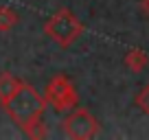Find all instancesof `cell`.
Wrapping results in <instances>:
<instances>
[{
    "label": "cell",
    "mask_w": 149,
    "mask_h": 140,
    "mask_svg": "<svg viewBox=\"0 0 149 140\" xmlns=\"http://www.w3.org/2000/svg\"><path fill=\"white\" fill-rule=\"evenodd\" d=\"M46 105L48 103H46V98H44V94H40L33 85L24 83V81H22L18 92L2 103L7 116L26 136L31 134V129L37 123L42 121V114H44V110H46Z\"/></svg>",
    "instance_id": "1"
},
{
    "label": "cell",
    "mask_w": 149,
    "mask_h": 140,
    "mask_svg": "<svg viewBox=\"0 0 149 140\" xmlns=\"http://www.w3.org/2000/svg\"><path fill=\"white\" fill-rule=\"evenodd\" d=\"M84 31H86L84 22H81L70 9H66V7L57 9L55 13L44 22V33L61 48L72 46V44L84 35Z\"/></svg>",
    "instance_id": "2"
},
{
    "label": "cell",
    "mask_w": 149,
    "mask_h": 140,
    "mask_svg": "<svg viewBox=\"0 0 149 140\" xmlns=\"http://www.w3.org/2000/svg\"><path fill=\"white\" fill-rule=\"evenodd\" d=\"M44 98H46V103H51L53 110L59 112V114L79 105L77 88H74V83L66 75H55L48 81L46 90H44Z\"/></svg>",
    "instance_id": "3"
},
{
    "label": "cell",
    "mask_w": 149,
    "mask_h": 140,
    "mask_svg": "<svg viewBox=\"0 0 149 140\" xmlns=\"http://www.w3.org/2000/svg\"><path fill=\"white\" fill-rule=\"evenodd\" d=\"M61 131L66 138L72 140H90L99 136L101 125L86 107H72V112L61 121Z\"/></svg>",
    "instance_id": "4"
},
{
    "label": "cell",
    "mask_w": 149,
    "mask_h": 140,
    "mask_svg": "<svg viewBox=\"0 0 149 140\" xmlns=\"http://www.w3.org/2000/svg\"><path fill=\"white\" fill-rule=\"evenodd\" d=\"M125 66L132 70V72H143L149 64V55L143 51V48H130L125 53Z\"/></svg>",
    "instance_id": "5"
},
{
    "label": "cell",
    "mask_w": 149,
    "mask_h": 140,
    "mask_svg": "<svg viewBox=\"0 0 149 140\" xmlns=\"http://www.w3.org/2000/svg\"><path fill=\"white\" fill-rule=\"evenodd\" d=\"M22 81L18 77H13L11 72H0V103H5L7 98H11L20 90Z\"/></svg>",
    "instance_id": "6"
},
{
    "label": "cell",
    "mask_w": 149,
    "mask_h": 140,
    "mask_svg": "<svg viewBox=\"0 0 149 140\" xmlns=\"http://www.w3.org/2000/svg\"><path fill=\"white\" fill-rule=\"evenodd\" d=\"M18 24V13L11 7H0V33H7Z\"/></svg>",
    "instance_id": "7"
},
{
    "label": "cell",
    "mask_w": 149,
    "mask_h": 140,
    "mask_svg": "<svg viewBox=\"0 0 149 140\" xmlns=\"http://www.w3.org/2000/svg\"><path fill=\"white\" fill-rule=\"evenodd\" d=\"M136 105H138V110L143 114L149 116V83L138 90V94H136Z\"/></svg>",
    "instance_id": "8"
},
{
    "label": "cell",
    "mask_w": 149,
    "mask_h": 140,
    "mask_svg": "<svg viewBox=\"0 0 149 140\" xmlns=\"http://www.w3.org/2000/svg\"><path fill=\"white\" fill-rule=\"evenodd\" d=\"M46 136H48V129H46V125H44V123L40 121V123H37V125L31 129L29 138H46Z\"/></svg>",
    "instance_id": "9"
},
{
    "label": "cell",
    "mask_w": 149,
    "mask_h": 140,
    "mask_svg": "<svg viewBox=\"0 0 149 140\" xmlns=\"http://www.w3.org/2000/svg\"><path fill=\"white\" fill-rule=\"evenodd\" d=\"M140 9H143L145 13L149 15V0H140Z\"/></svg>",
    "instance_id": "10"
}]
</instances>
